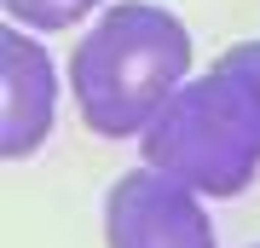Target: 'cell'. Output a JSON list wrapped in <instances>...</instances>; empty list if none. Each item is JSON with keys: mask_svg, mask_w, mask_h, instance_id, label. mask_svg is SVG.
Instances as JSON below:
<instances>
[{"mask_svg": "<svg viewBox=\"0 0 260 248\" xmlns=\"http://www.w3.org/2000/svg\"><path fill=\"white\" fill-rule=\"evenodd\" d=\"M58 121V69L35 29H0V156L23 162L52 138Z\"/></svg>", "mask_w": 260, "mask_h": 248, "instance_id": "277c9868", "label": "cell"}, {"mask_svg": "<svg viewBox=\"0 0 260 248\" xmlns=\"http://www.w3.org/2000/svg\"><path fill=\"white\" fill-rule=\"evenodd\" d=\"M179 81H191V29L156 0L104 6L70 52L75 110L99 138H139Z\"/></svg>", "mask_w": 260, "mask_h": 248, "instance_id": "6da1fadb", "label": "cell"}, {"mask_svg": "<svg viewBox=\"0 0 260 248\" xmlns=\"http://www.w3.org/2000/svg\"><path fill=\"white\" fill-rule=\"evenodd\" d=\"M225 75H237L243 87H249V98H254V110H260V41H237V46H225L220 58H214Z\"/></svg>", "mask_w": 260, "mask_h": 248, "instance_id": "8992f818", "label": "cell"}, {"mask_svg": "<svg viewBox=\"0 0 260 248\" xmlns=\"http://www.w3.org/2000/svg\"><path fill=\"white\" fill-rule=\"evenodd\" d=\"M104 242L110 248H214V220L191 185L162 167H133L104 196Z\"/></svg>", "mask_w": 260, "mask_h": 248, "instance_id": "3957f363", "label": "cell"}, {"mask_svg": "<svg viewBox=\"0 0 260 248\" xmlns=\"http://www.w3.org/2000/svg\"><path fill=\"white\" fill-rule=\"evenodd\" d=\"M0 6H6V18L18 29L47 35V29H75L81 18H93L104 0H0Z\"/></svg>", "mask_w": 260, "mask_h": 248, "instance_id": "5b68a950", "label": "cell"}, {"mask_svg": "<svg viewBox=\"0 0 260 248\" xmlns=\"http://www.w3.org/2000/svg\"><path fill=\"white\" fill-rule=\"evenodd\" d=\"M254 248H260V242H254Z\"/></svg>", "mask_w": 260, "mask_h": 248, "instance_id": "52a82bcc", "label": "cell"}, {"mask_svg": "<svg viewBox=\"0 0 260 248\" xmlns=\"http://www.w3.org/2000/svg\"><path fill=\"white\" fill-rule=\"evenodd\" d=\"M139 150L197 196H243L260 173V110L249 87L214 64L174 87L139 133Z\"/></svg>", "mask_w": 260, "mask_h": 248, "instance_id": "7a4b0ae2", "label": "cell"}]
</instances>
